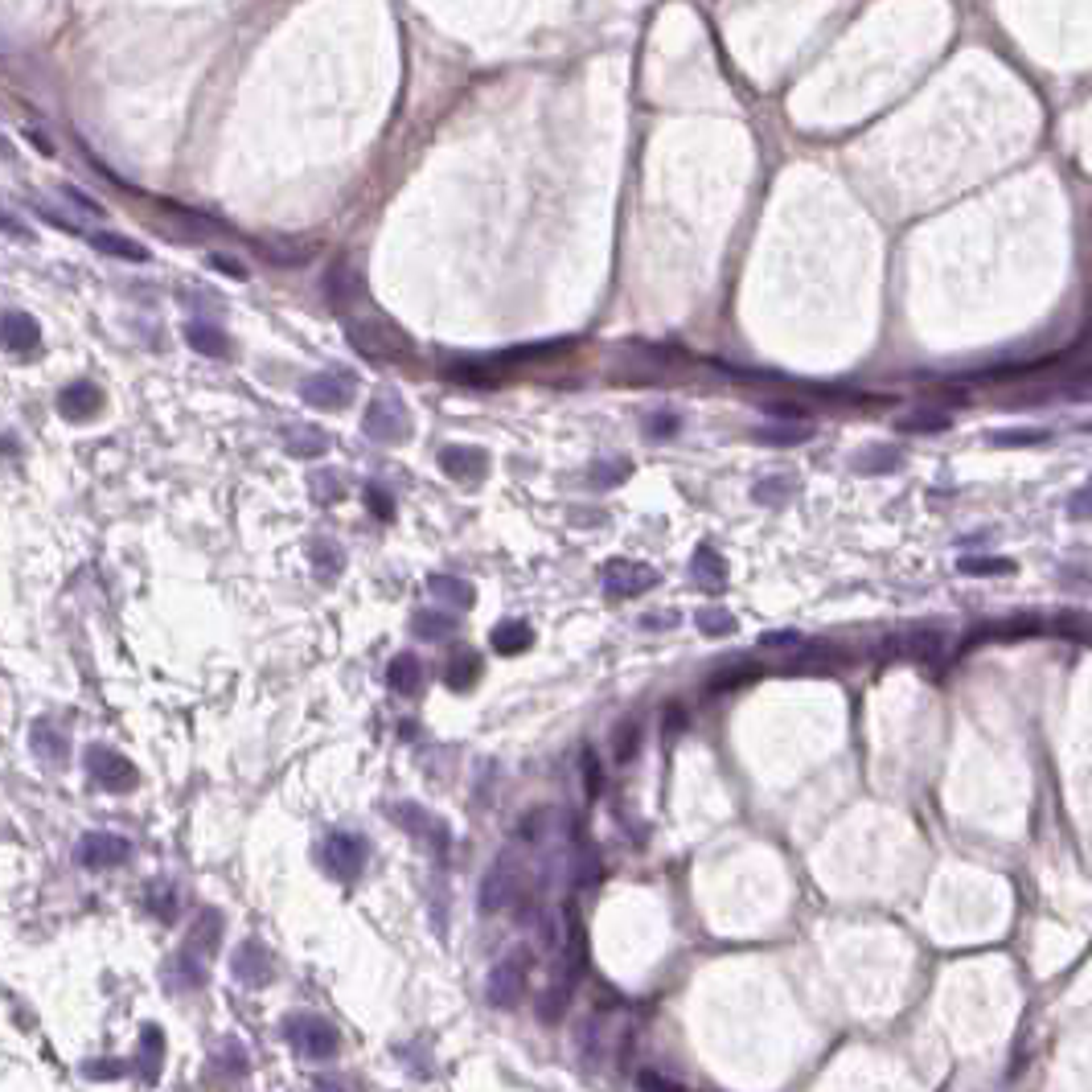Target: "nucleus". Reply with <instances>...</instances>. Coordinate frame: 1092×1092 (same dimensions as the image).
<instances>
[{"label":"nucleus","mask_w":1092,"mask_h":1092,"mask_svg":"<svg viewBox=\"0 0 1092 1092\" xmlns=\"http://www.w3.org/2000/svg\"><path fill=\"white\" fill-rule=\"evenodd\" d=\"M345 341L362 353L366 362L374 366H386V362H411L415 358V337L399 320L391 317H358L345 325Z\"/></svg>","instance_id":"obj_1"},{"label":"nucleus","mask_w":1092,"mask_h":1092,"mask_svg":"<svg viewBox=\"0 0 1092 1092\" xmlns=\"http://www.w3.org/2000/svg\"><path fill=\"white\" fill-rule=\"evenodd\" d=\"M366 854H370V842L362 834H350V829H333V834H325V842L317 846L320 870L333 875L337 883H353V879L366 870Z\"/></svg>","instance_id":"obj_2"},{"label":"nucleus","mask_w":1092,"mask_h":1092,"mask_svg":"<svg viewBox=\"0 0 1092 1092\" xmlns=\"http://www.w3.org/2000/svg\"><path fill=\"white\" fill-rule=\"evenodd\" d=\"M362 431H366L374 444H403L411 436V407L403 403L399 391H378L366 403L362 415Z\"/></svg>","instance_id":"obj_3"},{"label":"nucleus","mask_w":1092,"mask_h":1092,"mask_svg":"<svg viewBox=\"0 0 1092 1092\" xmlns=\"http://www.w3.org/2000/svg\"><path fill=\"white\" fill-rule=\"evenodd\" d=\"M522 867H518V854L502 850L497 854V862L489 867L485 883H481V912H489V916H497V912L505 908H522Z\"/></svg>","instance_id":"obj_4"},{"label":"nucleus","mask_w":1092,"mask_h":1092,"mask_svg":"<svg viewBox=\"0 0 1092 1092\" xmlns=\"http://www.w3.org/2000/svg\"><path fill=\"white\" fill-rule=\"evenodd\" d=\"M284 1039L292 1043V1052L300 1060H333L341 1052V1035H337L333 1022L325 1019H312V1014H300V1019H287L284 1022Z\"/></svg>","instance_id":"obj_5"},{"label":"nucleus","mask_w":1092,"mask_h":1092,"mask_svg":"<svg viewBox=\"0 0 1092 1092\" xmlns=\"http://www.w3.org/2000/svg\"><path fill=\"white\" fill-rule=\"evenodd\" d=\"M526 973H530V953L526 949L505 953L502 961L489 969V981H485L489 1006H497V1011H510V1006L522 998V989H526Z\"/></svg>","instance_id":"obj_6"},{"label":"nucleus","mask_w":1092,"mask_h":1092,"mask_svg":"<svg viewBox=\"0 0 1092 1092\" xmlns=\"http://www.w3.org/2000/svg\"><path fill=\"white\" fill-rule=\"evenodd\" d=\"M353 391H358V378L350 370H317L300 383V399L317 411H341L353 403Z\"/></svg>","instance_id":"obj_7"},{"label":"nucleus","mask_w":1092,"mask_h":1092,"mask_svg":"<svg viewBox=\"0 0 1092 1092\" xmlns=\"http://www.w3.org/2000/svg\"><path fill=\"white\" fill-rule=\"evenodd\" d=\"M87 776L103 793H132L136 789V781H140L136 768H132V760L120 756L115 748H103V743L87 748Z\"/></svg>","instance_id":"obj_8"},{"label":"nucleus","mask_w":1092,"mask_h":1092,"mask_svg":"<svg viewBox=\"0 0 1092 1092\" xmlns=\"http://www.w3.org/2000/svg\"><path fill=\"white\" fill-rule=\"evenodd\" d=\"M662 575L654 571L649 563H637V558H612L604 567V591L612 600H632V596H645L649 588H657Z\"/></svg>","instance_id":"obj_9"},{"label":"nucleus","mask_w":1092,"mask_h":1092,"mask_svg":"<svg viewBox=\"0 0 1092 1092\" xmlns=\"http://www.w3.org/2000/svg\"><path fill=\"white\" fill-rule=\"evenodd\" d=\"M74 859L87 870H107V867H120V862L132 859V842L120 834H107V829H95V834H82Z\"/></svg>","instance_id":"obj_10"},{"label":"nucleus","mask_w":1092,"mask_h":1092,"mask_svg":"<svg viewBox=\"0 0 1092 1092\" xmlns=\"http://www.w3.org/2000/svg\"><path fill=\"white\" fill-rule=\"evenodd\" d=\"M231 973H234V978H239L247 989H259V986H267V981L276 978V957H272V949H267V945H259V941H243L239 949H234V957H231Z\"/></svg>","instance_id":"obj_11"},{"label":"nucleus","mask_w":1092,"mask_h":1092,"mask_svg":"<svg viewBox=\"0 0 1092 1092\" xmlns=\"http://www.w3.org/2000/svg\"><path fill=\"white\" fill-rule=\"evenodd\" d=\"M439 469H444L452 481L477 485V481H485V472H489V452L485 448H472V444H448L444 452H439Z\"/></svg>","instance_id":"obj_12"},{"label":"nucleus","mask_w":1092,"mask_h":1092,"mask_svg":"<svg viewBox=\"0 0 1092 1092\" xmlns=\"http://www.w3.org/2000/svg\"><path fill=\"white\" fill-rule=\"evenodd\" d=\"M320 287H325V300L333 304L337 312H345V308H350V304L362 296V279H358V272L350 267V259H345V255H333V259H329Z\"/></svg>","instance_id":"obj_13"},{"label":"nucleus","mask_w":1092,"mask_h":1092,"mask_svg":"<svg viewBox=\"0 0 1092 1092\" xmlns=\"http://www.w3.org/2000/svg\"><path fill=\"white\" fill-rule=\"evenodd\" d=\"M391 814H395V821H399L403 829H407V834L427 838V842L436 846V854H444V850H448V829H444V821H439L436 814H427V809L411 805V801H399V805H395Z\"/></svg>","instance_id":"obj_14"},{"label":"nucleus","mask_w":1092,"mask_h":1092,"mask_svg":"<svg viewBox=\"0 0 1092 1092\" xmlns=\"http://www.w3.org/2000/svg\"><path fill=\"white\" fill-rule=\"evenodd\" d=\"M99 407H103V391H99L95 383H87V378H79V383H70V386L58 391V411H62V419H70V423L91 419Z\"/></svg>","instance_id":"obj_15"},{"label":"nucleus","mask_w":1092,"mask_h":1092,"mask_svg":"<svg viewBox=\"0 0 1092 1092\" xmlns=\"http://www.w3.org/2000/svg\"><path fill=\"white\" fill-rule=\"evenodd\" d=\"M218 936H222V916H218L214 908H201L198 920H193V928H189L185 953L210 965V961H214V953H218Z\"/></svg>","instance_id":"obj_16"},{"label":"nucleus","mask_w":1092,"mask_h":1092,"mask_svg":"<svg viewBox=\"0 0 1092 1092\" xmlns=\"http://www.w3.org/2000/svg\"><path fill=\"white\" fill-rule=\"evenodd\" d=\"M29 748L38 751V760H46V764H62L66 751H70V740H66V731L54 723V719H33Z\"/></svg>","instance_id":"obj_17"},{"label":"nucleus","mask_w":1092,"mask_h":1092,"mask_svg":"<svg viewBox=\"0 0 1092 1092\" xmlns=\"http://www.w3.org/2000/svg\"><path fill=\"white\" fill-rule=\"evenodd\" d=\"M41 345V325L29 312H5V350L8 353H33Z\"/></svg>","instance_id":"obj_18"},{"label":"nucleus","mask_w":1092,"mask_h":1092,"mask_svg":"<svg viewBox=\"0 0 1092 1092\" xmlns=\"http://www.w3.org/2000/svg\"><path fill=\"white\" fill-rule=\"evenodd\" d=\"M87 243H91V247H95V251H103V255L124 259V264H148V259H152L144 243L128 239V234H115V231H95Z\"/></svg>","instance_id":"obj_19"},{"label":"nucleus","mask_w":1092,"mask_h":1092,"mask_svg":"<svg viewBox=\"0 0 1092 1092\" xmlns=\"http://www.w3.org/2000/svg\"><path fill=\"white\" fill-rule=\"evenodd\" d=\"M489 645H493V654H502V657H518L522 649L535 645V629H530L526 621H502L493 632H489Z\"/></svg>","instance_id":"obj_20"},{"label":"nucleus","mask_w":1092,"mask_h":1092,"mask_svg":"<svg viewBox=\"0 0 1092 1092\" xmlns=\"http://www.w3.org/2000/svg\"><path fill=\"white\" fill-rule=\"evenodd\" d=\"M386 686H391L395 694H403V698H411V694H419L423 686V665L415 654H395L391 665H386Z\"/></svg>","instance_id":"obj_21"},{"label":"nucleus","mask_w":1092,"mask_h":1092,"mask_svg":"<svg viewBox=\"0 0 1092 1092\" xmlns=\"http://www.w3.org/2000/svg\"><path fill=\"white\" fill-rule=\"evenodd\" d=\"M185 341H189L201 358H231L226 333L218 325H210V320H189V325H185Z\"/></svg>","instance_id":"obj_22"},{"label":"nucleus","mask_w":1092,"mask_h":1092,"mask_svg":"<svg viewBox=\"0 0 1092 1092\" xmlns=\"http://www.w3.org/2000/svg\"><path fill=\"white\" fill-rule=\"evenodd\" d=\"M690 575H694V583H698L702 591H719L727 583L723 555H715L710 546H698V550H694V558H690Z\"/></svg>","instance_id":"obj_23"},{"label":"nucleus","mask_w":1092,"mask_h":1092,"mask_svg":"<svg viewBox=\"0 0 1092 1092\" xmlns=\"http://www.w3.org/2000/svg\"><path fill=\"white\" fill-rule=\"evenodd\" d=\"M756 444H773V448H797L814 439V427L809 423H764V427L751 431Z\"/></svg>","instance_id":"obj_24"},{"label":"nucleus","mask_w":1092,"mask_h":1092,"mask_svg":"<svg viewBox=\"0 0 1092 1092\" xmlns=\"http://www.w3.org/2000/svg\"><path fill=\"white\" fill-rule=\"evenodd\" d=\"M887 649H895V654H903V657L933 662V657L945 654V637L941 632H908V637H900V641H887Z\"/></svg>","instance_id":"obj_25"},{"label":"nucleus","mask_w":1092,"mask_h":1092,"mask_svg":"<svg viewBox=\"0 0 1092 1092\" xmlns=\"http://www.w3.org/2000/svg\"><path fill=\"white\" fill-rule=\"evenodd\" d=\"M427 588H431V596L444 600V604H452V608H472V604H477V591H472V583L469 579H456V575H431Z\"/></svg>","instance_id":"obj_26"},{"label":"nucleus","mask_w":1092,"mask_h":1092,"mask_svg":"<svg viewBox=\"0 0 1092 1092\" xmlns=\"http://www.w3.org/2000/svg\"><path fill=\"white\" fill-rule=\"evenodd\" d=\"M284 444H287V452L300 456V460H312V456H325V452H329L325 431L312 427V423H300V427H292V431L284 436Z\"/></svg>","instance_id":"obj_27"},{"label":"nucleus","mask_w":1092,"mask_h":1092,"mask_svg":"<svg viewBox=\"0 0 1092 1092\" xmlns=\"http://www.w3.org/2000/svg\"><path fill=\"white\" fill-rule=\"evenodd\" d=\"M411 632L415 637H423V641H448L456 632V616L452 612H436V608H423V612H415Z\"/></svg>","instance_id":"obj_28"},{"label":"nucleus","mask_w":1092,"mask_h":1092,"mask_svg":"<svg viewBox=\"0 0 1092 1092\" xmlns=\"http://www.w3.org/2000/svg\"><path fill=\"white\" fill-rule=\"evenodd\" d=\"M900 448H892V444H870V448H862L859 452V460H854V469L859 472H895L900 469Z\"/></svg>","instance_id":"obj_29"},{"label":"nucleus","mask_w":1092,"mask_h":1092,"mask_svg":"<svg viewBox=\"0 0 1092 1092\" xmlns=\"http://www.w3.org/2000/svg\"><path fill=\"white\" fill-rule=\"evenodd\" d=\"M793 493H797V481L793 477H764L751 485V502L756 505H784V502H793Z\"/></svg>","instance_id":"obj_30"},{"label":"nucleus","mask_w":1092,"mask_h":1092,"mask_svg":"<svg viewBox=\"0 0 1092 1092\" xmlns=\"http://www.w3.org/2000/svg\"><path fill=\"white\" fill-rule=\"evenodd\" d=\"M160 1055H165V1039H160V1031L157 1027H144L140 1031V1052H136V1068H140L144 1080L157 1076Z\"/></svg>","instance_id":"obj_31"},{"label":"nucleus","mask_w":1092,"mask_h":1092,"mask_svg":"<svg viewBox=\"0 0 1092 1092\" xmlns=\"http://www.w3.org/2000/svg\"><path fill=\"white\" fill-rule=\"evenodd\" d=\"M751 678H760V665L756 662H740V665H727V670L710 674L707 690L710 694H727V690H740V686H748Z\"/></svg>","instance_id":"obj_32"},{"label":"nucleus","mask_w":1092,"mask_h":1092,"mask_svg":"<svg viewBox=\"0 0 1092 1092\" xmlns=\"http://www.w3.org/2000/svg\"><path fill=\"white\" fill-rule=\"evenodd\" d=\"M477 674H481V657L472 654V649H460V654L452 657V665H448V686H452V690H472Z\"/></svg>","instance_id":"obj_33"},{"label":"nucleus","mask_w":1092,"mask_h":1092,"mask_svg":"<svg viewBox=\"0 0 1092 1092\" xmlns=\"http://www.w3.org/2000/svg\"><path fill=\"white\" fill-rule=\"evenodd\" d=\"M694 621H698V629L707 632V637H731V632H735V616L727 612V608H715V604L698 608V612H694Z\"/></svg>","instance_id":"obj_34"},{"label":"nucleus","mask_w":1092,"mask_h":1092,"mask_svg":"<svg viewBox=\"0 0 1092 1092\" xmlns=\"http://www.w3.org/2000/svg\"><path fill=\"white\" fill-rule=\"evenodd\" d=\"M949 427V411H912L900 419V431L908 436H924V431H945Z\"/></svg>","instance_id":"obj_35"},{"label":"nucleus","mask_w":1092,"mask_h":1092,"mask_svg":"<svg viewBox=\"0 0 1092 1092\" xmlns=\"http://www.w3.org/2000/svg\"><path fill=\"white\" fill-rule=\"evenodd\" d=\"M308 550H312V567H317V575H325V579H337V575H341L345 558H341V546L337 543H312Z\"/></svg>","instance_id":"obj_36"},{"label":"nucleus","mask_w":1092,"mask_h":1092,"mask_svg":"<svg viewBox=\"0 0 1092 1092\" xmlns=\"http://www.w3.org/2000/svg\"><path fill=\"white\" fill-rule=\"evenodd\" d=\"M629 472H632L629 460H596L588 469V477H591V485H596V489H612V485H621Z\"/></svg>","instance_id":"obj_37"},{"label":"nucleus","mask_w":1092,"mask_h":1092,"mask_svg":"<svg viewBox=\"0 0 1092 1092\" xmlns=\"http://www.w3.org/2000/svg\"><path fill=\"white\" fill-rule=\"evenodd\" d=\"M612 748H616V760H621V764H629V760L637 756V748H641V723L637 719H624V723L616 727Z\"/></svg>","instance_id":"obj_38"},{"label":"nucleus","mask_w":1092,"mask_h":1092,"mask_svg":"<svg viewBox=\"0 0 1092 1092\" xmlns=\"http://www.w3.org/2000/svg\"><path fill=\"white\" fill-rule=\"evenodd\" d=\"M58 201H66L70 210H79L82 218H107V210L99 206L95 198H87L79 185H58Z\"/></svg>","instance_id":"obj_39"},{"label":"nucleus","mask_w":1092,"mask_h":1092,"mask_svg":"<svg viewBox=\"0 0 1092 1092\" xmlns=\"http://www.w3.org/2000/svg\"><path fill=\"white\" fill-rule=\"evenodd\" d=\"M1047 431H1035V427H1006V431H994L989 436V444L994 448H1027V444H1043Z\"/></svg>","instance_id":"obj_40"},{"label":"nucleus","mask_w":1092,"mask_h":1092,"mask_svg":"<svg viewBox=\"0 0 1092 1092\" xmlns=\"http://www.w3.org/2000/svg\"><path fill=\"white\" fill-rule=\"evenodd\" d=\"M308 485H312V497H317V502H337V497H345V489H341L345 481H341V472H333V469L312 472Z\"/></svg>","instance_id":"obj_41"},{"label":"nucleus","mask_w":1092,"mask_h":1092,"mask_svg":"<svg viewBox=\"0 0 1092 1092\" xmlns=\"http://www.w3.org/2000/svg\"><path fill=\"white\" fill-rule=\"evenodd\" d=\"M957 571L961 575H1011L1014 563L1011 558H961Z\"/></svg>","instance_id":"obj_42"},{"label":"nucleus","mask_w":1092,"mask_h":1092,"mask_svg":"<svg viewBox=\"0 0 1092 1092\" xmlns=\"http://www.w3.org/2000/svg\"><path fill=\"white\" fill-rule=\"evenodd\" d=\"M264 251L272 255V264H279V267H300V264H308V255H312V247H300V243H292V247L264 243Z\"/></svg>","instance_id":"obj_43"},{"label":"nucleus","mask_w":1092,"mask_h":1092,"mask_svg":"<svg viewBox=\"0 0 1092 1092\" xmlns=\"http://www.w3.org/2000/svg\"><path fill=\"white\" fill-rule=\"evenodd\" d=\"M645 436H649V439H670V436H678V415H674V411H654V415H645Z\"/></svg>","instance_id":"obj_44"},{"label":"nucleus","mask_w":1092,"mask_h":1092,"mask_svg":"<svg viewBox=\"0 0 1092 1092\" xmlns=\"http://www.w3.org/2000/svg\"><path fill=\"white\" fill-rule=\"evenodd\" d=\"M600 781H604V776H600V760H596V751L588 748L583 751V789H588V801L600 797Z\"/></svg>","instance_id":"obj_45"},{"label":"nucleus","mask_w":1092,"mask_h":1092,"mask_svg":"<svg viewBox=\"0 0 1092 1092\" xmlns=\"http://www.w3.org/2000/svg\"><path fill=\"white\" fill-rule=\"evenodd\" d=\"M764 411L773 415V419H797V423H805V419H809V411L801 407V403H789V399H773V403H764Z\"/></svg>","instance_id":"obj_46"},{"label":"nucleus","mask_w":1092,"mask_h":1092,"mask_svg":"<svg viewBox=\"0 0 1092 1092\" xmlns=\"http://www.w3.org/2000/svg\"><path fill=\"white\" fill-rule=\"evenodd\" d=\"M366 505H370V510H374L383 522H391V518H395V502L383 493V485H366Z\"/></svg>","instance_id":"obj_47"},{"label":"nucleus","mask_w":1092,"mask_h":1092,"mask_svg":"<svg viewBox=\"0 0 1092 1092\" xmlns=\"http://www.w3.org/2000/svg\"><path fill=\"white\" fill-rule=\"evenodd\" d=\"M637 1088L641 1092H682V1085H674V1080H665L662 1072H649V1068L637 1076Z\"/></svg>","instance_id":"obj_48"},{"label":"nucleus","mask_w":1092,"mask_h":1092,"mask_svg":"<svg viewBox=\"0 0 1092 1092\" xmlns=\"http://www.w3.org/2000/svg\"><path fill=\"white\" fill-rule=\"evenodd\" d=\"M760 645H764V649H797L801 637L793 629H781V632H764V637H760Z\"/></svg>","instance_id":"obj_49"},{"label":"nucleus","mask_w":1092,"mask_h":1092,"mask_svg":"<svg viewBox=\"0 0 1092 1092\" xmlns=\"http://www.w3.org/2000/svg\"><path fill=\"white\" fill-rule=\"evenodd\" d=\"M1068 514H1072L1076 522H1085V518L1092 522V489H1080V493L1072 497V502H1068Z\"/></svg>","instance_id":"obj_50"},{"label":"nucleus","mask_w":1092,"mask_h":1092,"mask_svg":"<svg viewBox=\"0 0 1092 1092\" xmlns=\"http://www.w3.org/2000/svg\"><path fill=\"white\" fill-rule=\"evenodd\" d=\"M210 267H214V272H222V276H231V279H247V267L234 264L231 255H210Z\"/></svg>","instance_id":"obj_51"},{"label":"nucleus","mask_w":1092,"mask_h":1092,"mask_svg":"<svg viewBox=\"0 0 1092 1092\" xmlns=\"http://www.w3.org/2000/svg\"><path fill=\"white\" fill-rule=\"evenodd\" d=\"M152 912H160V920H173V892L165 887V895H157V887H152Z\"/></svg>","instance_id":"obj_52"},{"label":"nucleus","mask_w":1092,"mask_h":1092,"mask_svg":"<svg viewBox=\"0 0 1092 1092\" xmlns=\"http://www.w3.org/2000/svg\"><path fill=\"white\" fill-rule=\"evenodd\" d=\"M670 624H674V612H657V616L649 612L645 621H641V629H670Z\"/></svg>","instance_id":"obj_53"},{"label":"nucleus","mask_w":1092,"mask_h":1092,"mask_svg":"<svg viewBox=\"0 0 1092 1092\" xmlns=\"http://www.w3.org/2000/svg\"><path fill=\"white\" fill-rule=\"evenodd\" d=\"M665 719H670V723H665V731H670V735L678 731V727H686V715H682V707H665Z\"/></svg>","instance_id":"obj_54"},{"label":"nucleus","mask_w":1092,"mask_h":1092,"mask_svg":"<svg viewBox=\"0 0 1092 1092\" xmlns=\"http://www.w3.org/2000/svg\"><path fill=\"white\" fill-rule=\"evenodd\" d=\"M317 1092H341V1080H317Z\"/></svg>","instance_id":"obj_55"}]
</instances>
